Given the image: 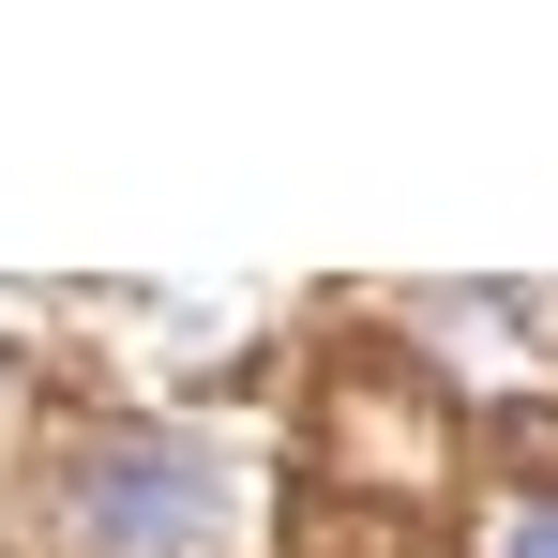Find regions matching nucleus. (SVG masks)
<instances>
[{"instance_id":"nucleus-2","label":"nucleus","mask_w":558,"mask_h":558,"mask_svg":"<svg viewBox=\"0 0 558 558\" xmlns=\"http://www.w3.org/2000/svg\"><path fill=\"white\" fill-rule=\"evenodd\" d=\"M498 558H558V498H544V513H513V529H498Z\"/></svg>"},{"instance_id":"nucleus-1","label":"nucleus","mask_w":558,"mask_h":558,"mask_svg":"<svg viewBox=\"0 0 558 558\" xmlns=\"http://www.w3.org/2000/svg\"><path fill=\"white\" fill-rule=\"evenodd\" d=\"M76 544L92 558H211L227 544V453H196L167 423H121L76 453Z\"/></svg>"}]
</instances>
